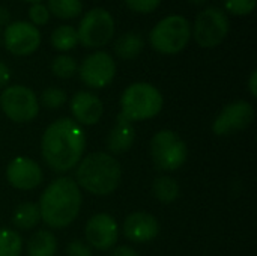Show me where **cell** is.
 Listing matches in <instances>:
<instances>
[{
    "label": "cell",
    "instance_id": "cell-6",
    "mask_svg": "<svg viewBox=\"0 0 257 256\" xmlns=\"http://www.w3.org/2000/svg\"><path fill=\"white\" fill-rule=\"evenodd\" d=\"M151 157L158 170L175 172L181 169L188 157L184 139L173 130H161L151 139Z\"/></svg>",
    "mask_w": 257,
    "mask_h": 256
},
{
    "label": "cell",
    "instance_id": "cell-1",
    "mask_svg": "<svg viewBox=\"0 0 257 256\" xmlns=\"http://www.w3.org/2000/svg\"><path fill=\"white\" fill-rule=\"evenodd\" d=\"M86 134L71 118L51 122L41 139V154L50 169L57 174L74 169L83 158Z\"/></svg>",
    "mask_w": 257,
    "mask_h": 256
},
{
    "label": "cell",
    "instance_id": "cell-27",
    "mask_svg": "<svg viewBox=\"0 0 257 256\" xmlns=\"http://www.w3.org/2000/svg\"><path fill=\"white\" fill-rule=\"evenodd\" d=\"M224 8L233 15H248L256 8V0H224Z\"/></svg>",
    "mask_w": 257,
    "mask_h": 256
},
{
    "label": "cell",
    "instance_id": "cell-23",
    "mask_svg": "<svg viewBox=\"0 0 257 256\" xmlns=\"http://www.w3.org/2000/svg\"><path fill=\"white\" fill-rule=\"evenodd\" d=\"M48 11L57 18H75L83 11L81 0H48Z\"/></svg>",
    "mask_w": 257,
    "mask_h": 256
},
{
    "label": "cell",
    "instance_id": "cell-33",
    "mask_svg": "<svg viewBox=\"0 0 257 256\" xmlns=\"http://www.w3.org/2000/svg\"><path fill=\"white\" fill-rule=\"evenodd\" d=\"M248 89H250V94L251 97H257V71L254 69L250 75V80H248Z\"/></svg>",
    "mask_w": 257,
    "mask_h": 256
},
{
    "label": "cell",
    "instance_id": "cell-17",
    "mask_svg": "<svg viewBox=\"0 0 257 256\" xmlns=\"http://www.w3.org/2000/svg\"><path fill=\"white\" fill-rule=\"evenodd\" d=\"M136 140V128L134 124L125 119L120 113L116 118L114 127L110 130L107 136V149L111 154H123L131 149Z\"/></svg>",
    "mask_w": 257,
    "mask_h": 256
},
{
    "label": "cell",
    "instance_id": "cell-21",
    "mask_svg": "<svg viewBox=\"0 0 257 256\" xmlns=\"http://www.w3.org/2000/svg\"><path fill=\"white\" fill-rule=\"evenodd\" d=\"M152 195L163 204H172L179 198L181 189L175 178L169 175H161L152 183Z\"/></svg>",
    "mask_w": 257,
    "mask_h": 256
},
{
    "label": "cell",
    "instance_id": "cell-31",
    "mask_svg": "<svg viewBox=\"0 0 257 256\" xmlns=\"http://www.w3.org/2000/svg\"><path fill=\"white\" fill-rule=\"evenodd\" d=\"M9 80H11V71H9L8 65L0 60V89L8 86Z\"/></svg>",
    "mask_w": 257,
    "mask_h": 256
},
{
    "label": "cell",
    "instance_id": "cell-34",
    "mask_svg": "<svg viewBox=\"0 0 257 256\" xmlns=\"http://www.w3.org/2000/svg\"><path fill=\"white\" fill-rule=\"evenodd\" d=\"M9 20H11V14H9V11H8L6 8H3V6H0V26L8 24V23H9Z\"/></svg>",
    "mask_w": 257,
    "mask_h": 256
},
{
    "label": "cell",
    "instance_id": "cell-18",
    "mask_svg": "<svg viewBox=\"0 0 257 256\" xmlns=\"http://www.w3.org/2000/svg\"><path fill=\"white\" fill-rule=\"evenodd\" d=\"M57 252V240L50 231H36L27 243L29 256H54Z\"/></svg>",
    "mask_w": 257,
    "mask_h": 256
},
{
    "label": "cell",
    "instance_id": "cell-7",
    "mask_svg": "<svg viewBox=\"0 0 257 256\" xmlns=\"http://www.w3.org/2000/svg\"><path fill=\"white\" fill-rule=\"evenodd\" d=\"M0 107L12 122L26 124L38 116L39 100L30 88L14 84L0 94Z\"/></svg>",
    "mask_w": 257,
    "mask_h": 256
},
{
    "label": "cell",
    "instance_id": "cell-9",
    "mask_svg": "<svg viewBox=\"0 0 257 256\" xmlns=\"http://www.w3.org/2000/svg\"><path fill=\"white\" fill-rule=\"evenodd\" d=\"M229 27L227 15L220 8L211 6L197 15L191 33L200 47L214 48L226 39Z\"/></svg>",
    "mask_w": 257,
    "mask_h": 256
},
{
    "label": "cell",
    "instance_id": "cell-2",
    "mask_svg": "<svg viewBox=\"0 0 257 256\" xmlns=\"http://www.w3.org/2000/svg\"><path fill=\"white\" fill-rule=\"evenodd\" d=\"M81 202V192L75 180L71 177H59L41 195L38 205L41 220L53 229L66 228L77 219Z\"/></svg>",
    "mask_w": 257,
    "mask_h": 256
},
{
    "label": "cell",
    "instance_id": "cell-24",
    "mask_svg": "<svg viewBox=\"0 0 257 256\" xmlns=\"http://www.w3.org/2000/svg\"><path fill=\"white\" fill-rule=\"evenodd\" d=\"M23 250V240L14 229H0V256H20Z\"/></svg>",
    "mask_w": 257,
    "mask_h": 256
},
{
    "label": "cell",
    "instance_id": "cell-35",
    "mask_svg": "<svg viewBox=\"0 0 257 256\" xmlns=\"http://www.w3.org/2000/svg\"><path fill=\"white\" fill-rule=\"evenodd\" d=\"M191 3H194V5H203L206 0H190Z\"/></svg>",
    "mask_w": 257,
    "mask_h": 256
},
{
    "label": "cell",
    "instance_id": "cell-20",
    "mask_svg": "<svg viewBox=\"0 0 257 256\" xmlns=\"http://www.w3.org/2000/svg\"><path fill=\"white\" fill-rule=\"evenodd\" d=\"M143 47H145L143 38L139 33L128 32L119 36L117 41L114 42V53L120 59L133 60L143 51Z\"/></svg>",
    "mask_w": 257,
    "mask_h": 256
},
{
    "label": "cell",
    "instance_id": "cell-30",
    "mask_svg": "<svg viewBox=\"0 0 257 256\" xmlns=\"http://www.w3.org/2000/svg\"><path fill=\"white\" fill-rule=\"evenodd\" d=\"M66 256H92V250L84 241L74 240L66 247Z\"/></svg>",
    "mask_w": 257,
    "mask_h": 256
},
{
    "label": "cell",
    "instance_id": "cell-8",
    "mask_svg": "<svg viewBox=\"0 0 257 256\" xmlns=\"http://www.w3.org/2000/svg\"><path fill=\"white\" fill-rule=\"evenodd\" d=\"M78 42L86 48H99L107 45L114 35V20L104 8H93L80 21Z\"/></svg>",
    "mask_w": 257,
    "mask_h": 256
},
{
    "label": "cell",
    "instance_id": "cell-29",
    "mask_svg": "<svg viewBox=\"0 0 257 256\" xmlns=\"http://www.w3.org/2000/svg\"><path fill=\"white\" fill-rule=\"evenodd\" d=\"M125 3L134 12L149 14V12H154L160 6L161 0H125Z\"/></svg>",
    "mask_w": 257,
    "mask_h": 256
},
{
    "label": "cell",
    "instance_id": "cell-16",
    "mask_svg": "<svg viewBox=\"0 0 257 256\" xmlns=\"http://www.w3.org/2000/svg\"><path fill=\"white\" fill-rule=\"evenodd\" d=\"M71 113L74 116V121L77 124L83 125H95L99 122L104 106L98 95L89 92V91H80L75 92L71 98Z\"/></svg>",
    "mask_w": 257,
    "mask_h": 256
},
{
    "label": "cell",
    "instance_id": "cell-25",
    "mask_svg": "<svg viewBox=\"0 0 257 256\" xmlns=\"http://www.w3.org/2000/svg\"><path fill=\"white\" fill-rule=\"evenodd\" d=\"M51 72L59 78H71L77 72V62L66 54L56 56L51 62Z\"/></svg>",
    "mask_w": 257,
    "mask_h": 256
},
{
    "label": "cell",
    "instance_id": "cell-22",
    "mask_svg": "<svg viewBox=\"0 0 257 256\" xmlns=\"http://www.w3.org/2000/svg\"><path fill=\"white\" fill-rule=\"evenodd\" d=\"M51 45L57 50V51H69L72 50L77 42H78V35H77V29L72 26H59L53 30L51 33Z\"/></svg>",
    "mask_w": 257,
    "mask_h": 256
},
{
    "label": "cell",
    "instance_id": "cell-14",
    "mask_svg": "<svg viewBox=\"0 0 257 256\" xmlns=\"http://www.w3.org/2000/svg\"><path fill=\"white\" fill-rule=\"evenodd\" d=\"M42 170L36 161L27 157H15L6 167V180L17 190H33L42 183Z\"/></svg>",
    "mask_w": 257,
    "mask_h": 256
},
{
    "label": "cell",
    "instance_id": "cell-28",
    "mask_svg": "<svg viewBox=\"0 0 257 256\" xmlns=\"http://www.w3.org/2000/svg\"><path fill=\"white\" fill-rule=\"evenodd\" d=\"M29 18L32 20L33 26H44L50 20V11L42 3H33L29 8Z\"/></svg>",
    "mask_w": 257,
    "mask_h": 256
},
{
    "label": "cell",
    "instance_id": "cell-11",
    "mask_svg": "<svg viewBox=\"0 0 257 256\" xmlns=\"http://www.w3.org/2000/svg\"><path fill=\"white\" fill-rule=\"evenodd\" d=\"M254 119V107L245 100H238L227 104L212 124V131L218 137L230 136L245 130Z\"/></svg>",
    "mask_w": 257,
    "mask_h": 256
},
{
    "label": "cell",
    "instance_id": "cell-13",
    "mask_svg": "<svg viewBox=\"0 0 257 256\" xmlns=\"http://www.w3.org/2000/svg\"><path fill=\"white\" fill-rule=\"evenodd\" d=\"M86 241L96 250H110L114 247L119 238V226L113 216L107 213H98L92 216L84 228Z\"/></svg>",
    "mask_w": 257,
    "mask_h": 256
},
{
    "label": "cell",
    "instance_id": "cell-12",
    "mask_svg": "<svg viewBox=\"0 0 257 256\" xmlns=\"http://www.w3.org/2000/svg\"><path fill=\"white\" fill-rule=\"evenodd\" d=\"M41 45V32L27 21H14L5 29V47L14 56H29Z\"/></svg>",
    "mask_w": 257,
    "mask_h": 256
},
{
    "label": "cell",
    "instance_id": "cell-5",
    "mask_svg": "<svg viewBox=\"0 0 257 256\" xmlns=\"http://www.w3.org/2000/svg\"><path fill=\"white\" fill-rule=\"evenodd\" d=\"M191 38V24L182 15H169L151 30L149 39L155 51L161 54L181 53Z\"/></svg>",
    "mask_w": 257,
    "mask_h": 256
},
{
    "label": "cell",
    "instance_id": "cell-10",
    "mask_svg": "<svg viewBox=\"0 0 257 256\" xmlns=\"http://www.w3.org/2000/svg\"><path fill=\"white\" fill-rule=\"evenodd\" d=\"M78 72L86 86L102 89L113 81L116 75V63L107 51H95L81 62Z\"/></svg>",
    "mask_w": 257,
    "mask_h": 256
},
{
    "label": "cell",
    "instance_id": "cell-19",
    "mask_svg": "<svg viewBox=\"0 0 257 256\" xmlns=\"http://www.w3.org/2000/svg\"><path fill=\"white\" fill-rule=\"evenodd\" d=\"M41 222V213L38 204L33 202H23L20 204L14 214H12V223L17 229L29 231L33 229Z\"/></svg>",
    "mask_w": 257,
    "mask_h": 256
},
{
    "label": "cell",
    "instance_id": "cell-4",
    "mask_svg": "<svg viewBox=\"0 0 257 256\" xmlns=\"http://www.w3.org/2000/svg\"><path fill=\"white\" fill-rule=\"evenodd\" d=\"M164 104L163 94L149 83L130 84L120 97V115L130 122L155 118Z\"/></svg>",
    "mask_w": 257,
    "mask_h": 256
},
{
    "label": "cell",
    "instance_id": "cell-26",
    "mask_svg": "<svg viewBox=\"0 0 257 256\" xmlns=\"http://www.w3.org/2000/svg\"><path fill=\"white\" fill-rule=\"evenodd\" d=\"M41 103L47 109H59L66 103V92L60 88L50 86V88L44 89V92L41 95Z\"/></svg>",
    "mask_w": 257,
    "mask_h": 256
},
{
    "label": "cell",
    "instance_id": "cell-32",
    "mask_svg": "<svg viewBox=\"0 0 257 256\" xmlns=\"http://www.w3.org/2000/svg\"><path fill=\"white\" fill-rule=\"evenodd\" d=\"M110 256H139V253L130 246H117L111 250Z\"/></svg>",
    "mask_w": 257,
    "mask_h": 256
},
{
    "label": "cell",
    "instance_id": "cell-3",
    "mask_svg": "<svg viewBox=\"0 0 257 256\" xmlns=\"http://www.w3.org/2000/svg\"><path fill=\"white\" fill-rule=\"evenodd\" d=\"M75 177L78 187L95 196H107L119 187L122 167L111 154L92 152L80 160Z\"/></svg>",
    "mask_w": 257,
    "mask_h": 256
},
{
    "label": "cell",
    "instance_id": "cell-15",
    "mask_svg": "<svg viewBox=\"0 0 257 256\" xmlns=\"http://www.w3.org/2000/svg\"><path fill=\"white\" fill-rule=\"evenodd\" d=\"M122 231L130 241L145 244L158 237L160 223L155 219V216L145 211H137V213H131L125 219Z\"/></svg>",
    "mask_w": 257,
    "mask_h": 256
},
{
    "label": "cell",
    "instance_id": "cell-36",
    "mask_svg": "<svg viewBox=\"0 0 257 256\" xmlns=\"http://www.w3.org/2000/svg\"><path fill=\"white\" fill-rule=\"evenodd\" d=\"M24 2H29V3H41V0H24Z\"/></svg>",
    "mask_w": 257,
    "mask_h": 256
}]
</instances>
